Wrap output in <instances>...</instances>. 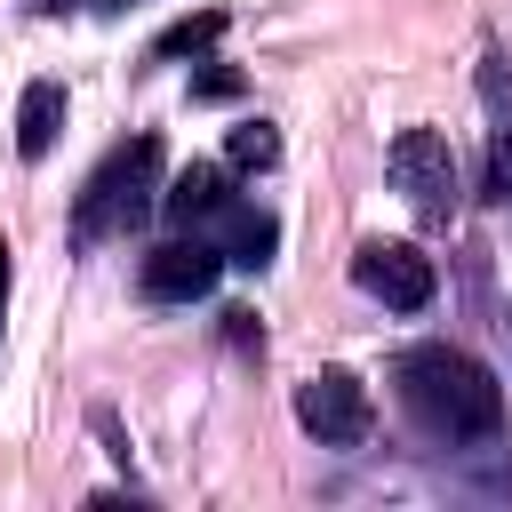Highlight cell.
<instances>
[{"label": "cell", "mask_w": 512, "mask_h": 512, "mask_svg": "<svg viewBox=\"0 0 512 512\" xmlns=\"http://www.w3.org/2000/svg\"><path fill=\"white\" fill-rule=\"evenodd\" d=\"M352 288L376 296L384 312H424V304L440 296V272H432V256L408 248V240H360V248H352Z\"/></svg>", "instance_id": "cell-4"}, {"label": "cell", "mask_w": 512, "mask_h": 512, "mask_svg": "<svg viewBox=\"0 0 512 512\" xmlns=\"http://www.w3.org/2000/svg\"><path fill=\"white\" fill-rule=\"evenodd\" d=\"M392 392H400V408H408V424L424 440L464 448V440H496L504 432V384L464 344H408L392 360Z\"/></svg>", "instance_id": "cell-1"}, {"label": "cell", "mask_w": 512, "mask_h": 512, "mask_svg": "<svg viewBox=\"0 0 512 512\" xmlns=\"http://www.w3.org/2000/svg\"><path fill=\"white\" fill-rule=\"evenodd\" d=\"M504 344H512V304H504Z\"/></svg>", "instance_id": "cell-19"}, {"label": "cell", "mask_w": 512, "mask_h": 512, "mask_svg": "<svg viewBox=\"0 0 512 512\" xmlns=\"http://www.w3.org/2000/svg\"><path fill=\"white\" fill-rule=\"evenodd\" d=\"M480 104L504 120L512 112V48L504 40H488V56H480Z\"/></svg>", "instance_id": "cell-12"}, {"label": "cell", "mask_w": 512, "mask_h": 512, "mask_svg": "<svg viewBox=\"0 0 512 512\" xmlns=\"http://www.w3.org/2000/svg\"><path fill=\"white\" fill-rule=\"evenodd\" d=\"M224 24H232L224 8H192V16H176V24L152 40V64H176V56H208V48L224 40Z\"/></svg>", "instance_id": "cell-10"}, {"label": "cell", "mask_w": 512, "mask_h": 512, "mask_svg": "<svg viewBox=\"0 0 512 512\" xmlns=\"http://www.w3.org/2000/svg\"><path fill=\"white\" fill-rule=\"evenodd\" d=\"M488 200H512V112L488 136Z\"/></svg>", "instance_id": "cell-13"}, {"label": "cell", "mask_w": 512, "mask_h": 512, "mask_svg": "<svg viewBox=\"0 0 512 512\" xmlns=\"http://www.w3.org/2000/svg\"><path fill=\"white\" fill-rule=\"evenodd\" d=\"M200 232H208V240H216V256H224V264H240V272H264V264H272V248H280V216H272V208H256V200H240V192H232Z\"/></svg>", "instance_id": "cell-7"}, {"label": "cell", "mask_w": 512, "mask_h": 512, "mask_svg": "<svg viewBox=\"0 0 512 512\" xmlns=\"http://www.w3.org/2000/svg\"><path fill=\"white\" fill-rule=\"evenodd\" d=\"M8 280H16V264H8V240H0V320H8Z\"/></svg>", "instance_id": "cell-16"}, {"label": "cell", "mask_w": 512, "mask_h": 512, "mask_svg": "<svg viewBox=\"0 0 512 512\" xmlns=\"http://www.w3.org/2000/svg\"><path fill=\"white\" fill-rule=\"evenodd\" d=\"M56 136H64V80H32L16 96V152L24 160H48Z\"/></svg>", "instance_id": "cell-9"}, {"label": "cell", "mask_w": 512, "mask_h": 512, "mask_svg": "<svg viewBox=\"0 0 512 512\" xmlns=\"http://www.w3.org/2000/svg\"><path fill=\"white\" fill-rule=\"evenodd\" d=\"M240 88H248V80H240L232 64H200V72H192V104H232Z\"/></svg>", "instance_id": "cell-14"}, {"label": "cell", "mask_w": 512, "mask_h": 512, "mask_svg": "<svg viewBox=\"0 0 512 512\" xmlns=\"http://www.w3.org/2000/svg\"><path fill=\"white\" fill-rule=\"evenodd\" d=\"M224 200H232V184H224V168H216V160H192L176 184H160V216H168L176 232H200Z\"/></svg>", "instance_id": "cell-8"}, {"label": "cell", "mask_w": 512, "mask_h": 512, "mask_svg": "<svg viewBox=\"0 0 512 512\" xmlns=\"http://www.w3.org/2000/svg\"><path fill=\"white\" fill-rule=\"evenodd\" d=\"M88 8H104V16H120V8H136V0H88Z\"/></svg>", "instance_id": "cell-18"}, {"label": "cell", "mask_w": 512, "mask_h": 512, "mask_svg": "<svg viewBox=\"0 0 512 512\" xmlns=\"http://www.w3.org/2000/svg\"><path fill=\"white\" fill-rule=\"evenodd\" d=\"M384 168H392L400 200H408L424 224H448V216L464 208V168H456V152H448L440 128H400L392 152H384Z\"/></svg>", "instance_id": "cell-3"}, {"label": "cell", "mask_w": 512, "mask_h": 512, "mask_svg": "<svg viewBox=\"0 0 512 512\" xmlns=\"http://www.w3.org/2000/svg\"><path fill=\"white\" fill-rule=\"evenodd\" d=\"M224 320H232V344H264V328H256V312H248V304H232Z\"/></svg>", "instance_id": "cell-15"}, {"label": "cell", "mask_w": 512, "mask_h": 512, "mask_svg": "<svg viewBox=\"0 0 512 512\" xmlns=\"http://www.w3.org/2000/svg\"><path fill=\"white\" fill-rule=\"evenodd\" d=\"M224 160H232V168H272V160H280V128H272V120H240V128L224 136Z\"/></svg>", "instance_id": "cell-11"}, {"label": "cell", "mask_w": 512, "mask_h": 512, "mask_svg": "<svg viewBox=\"0 0 512 512\" xmlns=\"http://www.w3.org/2000/svg\"><path fill=\"white\" fill-rule=\"evenodd\" d=\"M152 208H160V136L144 128V136L112 144V152L88 168V184H80V200H72V240H80V248L128 240Z\"/></svg>", "instance_id": "cell-2"}, {"label": "cell", "mask_w": 512, "mask_h": 512, "mask_svg": "<svg viewBox=\"0 0 512 512\" xmlns=\"http://www.w3.org/2000/svg\"><path fill=\"white\" fill-rule=\"evenodd\" d=\"M296 424H304L320 448H360L368 424H376L368 384H360L352 368H320V376H304V384H296Z\"/></svg>", "instance_id": "cell-5"}, {"label": "cell", "mask_w": 512, "mask_h": 512, "mask_svg": "<svg viewBox=\"0 0 512 512\" xmlns=\"http://www.w3.org/2000/svg\"><path fill=\"white\" fill-rule=\"evenodd\" d=\"M216 272H224L216 240H208V232H176V240L144 248L136 288H144V304H200V296L216 288Z\"/></svg>", "instance_id": "cell-6"}, {"label": "cell", "mask_w": 512, "mask_h": 512, "mask_svg": "<svg viewBox=\"0 0 512 512\" xmlns=\"http://www.w3.org/2000/svg\"><path fill=\"white\" fill-rule=\"evenodd\" d=\"M32 8H40V16H64V8H80V0H32Z\"/></svg>", "instance_id": "cell-17"}]
</instances>
